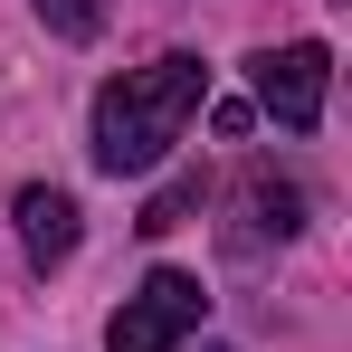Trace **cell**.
<instances>
[{"instance_id": "cell-1", "label": "cell", "mask_w": 352, "mask_h": 352, "mask_svg": "<svg viewBox=\"0 0 352 352\" xmlns=\"http://www.w3.org/2000/svg\"><path fill=\"white\" fill-rule=\"evenodd\" d=\"M200 96H210V67L200 58H153V67H124L115 86H105V96H96V133H86V143H96V172H153V162H162V153H172L181 143V124L200 115Z\"/></svg>"}, {"instance_id": "cell-2", "label": "cell", "mask_w": 352, "mask_h": 352, "mask_svg": "<svg viewBox=\"0 0 352 352\" xmlns=\"http://www.w3.org/2000/svg\"><path fill=\"white\" fill-rule=\"evenodd\" d=\"M210 314V295H200V276H181V267H153L143 286L124 295V314L105 324V352H172L190 324Z\"/></svg>"}, {"instance_id": "cell-3", "label": "cell", "mask_w": 352, "mask_h": 352, "mask_svg": "<svg viewBox=\"0 0 352 352\" xmlns=\"http://www.w3.org/2000/svg\"><path fill=\"white\" fill-rule=\"evenodd\" d=\"M248 76H257V105L286 124V133H314V124H324V96H333V48L286 38V48L248 58Z\"/></svg>"}, {"instance_id": "cell-4", "label": "cell", "mask_w": 352, "mask_h": 352, "mask_svg": "<svg viewBox=\"0 0 352 352\" xmlns=\"http://www.w3.org/2000/svg\"><path fill=\"white\" fill-rule=\"evenodd\" d=\"M10 219H19V248H29V267H38V276L76 257V200H67V190H48V181H38V190H19V210H10Z\"/></svg>"}, {"instance_id": "cell-5", "label": "cell", "mask_w": 352, "mask_h": 352, "mask_svg": "<svg viewBox=\"0 0 352 352\" xmlns=\"http://www.w3.org/2000/svg\"><path fill=\"white\" fill-rule=\"evenodd\" d=\"M238 210H248V219H238V248H267V238L286 248V238L305 229V190H295V181H276V172L248 181V190H238Z\"/></svg>"}, {"instance_id": "cell-6", "label": "cell", "mask_w": 352, "mask_h": 352, "mask_svg": "<svg viewBox=\"0 0 352 352\" xmlns=\"http://www.w3.org/2000/svg\"><path fill=\"white\" fill-rule=\"evenodd\" d=\"M200 200H210V181H200V172H181V181H162V190L143 200V219H133V229H143V238H162V229H181Z\"/></svg>"}, {"instance_id": "cell-7", "label": "cell", "mask_w": 352, "mask_h": 352, "mask_svg": "<svg viewBox=\"0 0 352 352\" xmlns=\"http://www.w3.org/2000/svg\"><path fill=\"white\" fill-rule=\"evenodd\" d=\"M38 19H48V38H67V48H86V38L105 29V0H38Z\"/></svg>"}, {"instance_id": "cell-8", "label": "cell", "mask_w": 352, "mask_h": 352, "mask_svg": "<svg viewBox=\"0 0 352 352\" xmlns=\"http://www.w3.org/2000/svg\"><path fill=\"white\" fill-rule=\"evenodd\" d=\"M210 352H229V343H210Z\"/></svg>"}]
</instances>
